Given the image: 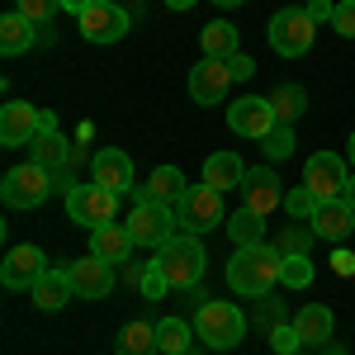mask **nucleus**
<instances>
[{
	"label": "nucleus",
	"mask_w": 355,
	"mask_h": 355,
	"mask_svg": "<svg viewBox=\"0 0 355 355\" xmlns=\"http://www.w3.org/2000/svg\"><path fill=\"white\" fill-rule=\"evenodd\" d=\"M284 270V251L275 242H256V246H237V256L227 261V289L242 299H266Z\"/></svg>",
	"instance_id": "nucleus-1"
},
{
	"label": "nucleus",
	"mask_w": 355,
	"mask_h": 355,
	"mask_svg": "<svg viewBox=\"0 0 355 355\" xmlns=\"http://www.w3.org/2000/svg\"><path fill=\"white\" fill-rule=\"evenodd\" d=\"M33 38H38V33H33V19H24L19 10L0 19V53H5V57L28 53V48H33Z\"/></svg>",
	"instance_id": "nucleus-27"
},
{
	"label": "nucleus",
	"mask_w": 355,
	"mask_h": 355,
	"mask_svg": "<svg viewBox=\"0 0 355 355\" xmlns=\"http://www.w3.org/2000/svg\"><path fill=\"white\" fill-rule=\"evenodd\" d=\"M232 67L218 62V57H204L199 67H190V100L194 105H223L227 90H232Z\"/></svg>",
	"instance_id": "nucleus-11"
},
{
	"label": "nucleus",
	"mask_w": 355,
	"mask_h": 355,
	"mask_svg": "<svg viewBox=\"0 0 355 355\" xmlns=\"http://www.w3.org/2000/svg\"><path fill=\"white\" fill-rule=\"evenodd\" d=\"M270 346H275V355H299V346H303L299 327H289V322H279V327L270 331Z\"/></svg>",
	"instance_id": "nucleus-36"
},
{
	"label": "nucleus",
	"mask_w": 355,
	"mask_h": 355,
	"mask_svg": "<svg viewBox=\"0 0 355 355\" xmlns=\"http://www.w3.org/2000/svg\"><path fill=\"white\" fill-rule=\"evenodd\" d=\"M261 147H266V157L279 162V157H294V123H275L270 133L261 137Z\"/></svg>",
	"instance_id": "nucleus-32"
},
{
	"label": "nucleus",
	"mask_w": 355,
	"mask_h": 355,
	"mask_svg": "<svg viewBox=\"0 0 355 355\" xmlns=\"http://www.w3.org/2000/svg\"><path fill=\"white\" fill-rule=\"evenodd\" d=\"M294 327H299L303 346H327L331 341V308H322V303H308V308H299V318H294Z\"/></svg>",
	"instance_id": "nucleus-23"
},
{
	"label": "nucleus",
	"mask_w": 355,
	"mask_h": 355,
	"mask_svg": "<svg viewBox=\"0 0 355 355\" xmlns=\"http://www.w3.org/2000/svg\"><path fill=\"white\" fill-rule=\"evenodd\" d=\"M303 185L318 194V199H341L346 185H351L346 157H336V152H313L308 166H303Z\"/></svg>",
	"instance_id": "nucleus-9"
},
{
	"label": "nucleus",
	"mask_w": 355,
	"mask_h": 355,
	"mask_svg": "<svg viewBox=\"0 0 355 355\" xmlns=\"http://www.w3.org/2000/svg\"><path fill=\"white\" fill-rule=\"evenodd\" d=\"M137 284H142V299H152V303H157V299H166V294H171V279H166V275L157 270V266H147Z\"/></svg>",
	"instance_id": "nucleus-37"
},
{
	"label": "nucleus",
	"mask_w": 355,
	"mask_h": 355,
	"mask_svg": "<svg viewBox=\"0 0 355 355\" xmlns=\"http://www.w3.org/2000/svg\"><path fill=\"white\" fill-rule=\"evenodd\" d=\"M62 5H67V15H76V19H81V15L90 10V5H95V0H62Z\"/></svg>",
	"instance_id": "nucleus-41"
},
{
	"label": "nucleus",
	"mask_w": 355,
	"mask_h": 355,
	"mask_svg": "<svg viewBox=\"0 0 355 355\" xmlns=\"http://www.w3.org/2000/svg\"><path fill=\"white\" fill-rule=\"evenodd\" d=\"M38 133H43V110H33L28 100H10L0 110V142L5 147H28Z\"/></svg>",
	"instance_id": "nucleus-14"
},
{
	"label": "nucleus",
	"mask_w": 355,
	"mask_h": 355,
	"mask_svg": "<svg viewBox=\"0 0 355 355\" xmlns=\"http://www.w3.org/2000/svg\"><path fill=\"white\" fill-rule=\"evenodd\" d=\"M227 67H232V76H237V81H246V76H256V62H251V57H246V53L227 57Z\"/></svg>",
	"instance_id": "nucleus-39"
},
{
	"label": "nucleus",
	"mask_w": 355,
	"mask_h": 355,
	"mask_svg": "<svg viewBox=\"0 0 355 355\" xmlns=\"http://www.w3.org/2000/svg\"><path fill=\"white\" fill-rule=\"evenodd\" d=\"M157 327L152 322H128V327L114 336V355H157Z\"/></svg>",
	"instance_id": "nucleus-26"
},
{
	"label": "nucleus",
	"mask_w": 355,
	"mask_h": 355,
	"mask_svg": "<svg viewBox=\"0 0 355 355\" xmlns=\"http://www.w3.org/2000/svg\"><path fill=\"white\" fill-rule=\"evenodd\" d=\"M194 331H199V341L204 346H214V351H232L237 341L246 336V318L237 303H199V313H194Z\"/></svg>",
	"instance_id": "nucleus-3"
},
{
	"label": "nucleus",
	"mask_w": 355,
	"mask_h": 355,
	"mask_svg": "<svg viewBox=\"0 0 355 355\" xmlns=\"http://www.w3.org/2000/svg\"><path fill=\"white\" fill-rule=\"evenodd\" d=\"M152 266L171 279V289H199V279H204V246L194 232H175L166 246H157V256H152Z\"/></svg>",
	"instance_id": "nucleus-2"
},
{
	"label": "nucleus",
	"mask_w": 355,
	"mask_h": 355,
	"mask_svg": "<svg viewBox=\"0 0 355 355\" xmlns=\"http://www.w3.org/2000/svg\"><path fill=\"white\" fill-rule=\"evenodd\" d=\"M185 355H190V351H185Z\"/></svg>",
	"instance_id": "nucleus-48"
},
{
	"label": "nucleus",
	"mask_w": 355,
	"mask_h": 355,
	"mask_svg": "<svg viewBox=\"0 0 355 355\" xmlns=\"http://www.w3.org/2000/svg\"><path fill=\"white\" fill-rule=\"evenodd\" d=\"M67 214H71V223H81V227H105V223H114V214H119V194L105 190V185H95V180L71 185V190H67Z\"/></svg>",
	"instance_id": "nucleus-6"
},
{
	"label": "nucleus",
	"mask_w": 355,
	"mask_h": 355,
	"mask_svg": "<svg viewBox=\"0 0 355 355\" xmlns=\"http://www.w3.org/2000/svg\"><path fill=\"white\" fill-rule=\"evenodd\" d=\"M242 180H246V162L237 152H214V157L204 162V185H214L218 194L242 190Z\"/></svg>",
	"instance_id": "nucleus-20"
},
{
	"label": "nucleus",
	"mask_w": 355,
	"mask_h": 355,
	"mask_svg": "<svg viewBox=\"0 0 355 355\" xmlns=\"http://www.w3.org/2000/svg\"><path fill=\"white\" fill-rule=\"evenodd\" d=\"M67 279H71V294L76 299H105L114 294V266L100 261V256H81L67 266Z\"/></svg>",
	"instance_id": "nucleus-13"
},
{
	"label": "nucleus",
	"mask_w": 355,
	"mask_h": 355,
	"mask_svg": "<svg viewBox=\"0 0 355 355\" xmlns=\"http://www.w3.org/2000/svg\"><path fill=\"white\" fill-rule=\"evenodd\" d=\"M270 48L279 57H303L308 48H313V33H318V24H313V15L308 10H279V15H270Z\"/></svg>",
	"instance_id": "nucleus-7"
},
{
	"label": "nucleus",
	"mask_w": 355,
	"mask_h": 355,
	"mask_svg": "<svg viewBox=\"0 0 355 355\" xmlns=\"http://www.w3.org/2000/svg\"><path fill=\"white\" fill-rule=\"evenodd\" d=\"M95 5H114V0H95Z\"/></svg>",
	"instance_id": "nucleus-46"
},
{
	"label": "nucleus",
	"mask_w": 355,
	"mask_h": 355,
	"mask_svg": "<svg viewBox=\"0 0 355 355\" xmlns=\"http://www.w3.org/2000/svg\"><path fill=\"white\" fill-rule=\"evenodd\" d=\"M327 355H346V351H327Z\"/></svg>",
	"instance_id": "nucleus-47"
},
{
	"label": "nucleus",
	"mask_w": 355,
	"mask_h": 355,
	"mask_svg": "<svg viewBox=\"0 0 355 355\" xmlns=\"http://www.w3.org/2000/svg\"><path fill=\"white\" fill-rule=\"evenodd\" d=\"M279 284H284L289 294H294V289H308V284H313V261H308V256H284Z\"/></svg>",
	"instance_id": "nucleus-31"
},
{
	"label": "nucleus",
	"mask_w": 355,
	"mask_h": 355,
	"mask_svg": "<svg viewBox=\"0 0 355 355\" xmlns=\"http://www.w3.org/2000/svg\"><path fill=\"white\" fill-rule=\"evenodd\" d=\"M133 237H128V227H119V223H105V227H90V256H100V261H128V251H133Z\"/></svg>",
	"instance_id": "nucleus-21"
},
{
	"label": "nucleus",
	"mask_w": 355,
	"mask_h": 355,
	"mask_svg": "<svg viewBox=\"0 0 355 355\" xmlns=\"http://www.w3.org/2000/svg\"><path fill=\"white\" fill-rule=\"evenodd\" d=\"M57 190V175L53 171H43V166H10L5 171V180H0V199L10 204V209H38L48 194Z\"/></svg>",
	"instance_id": "nucleus-5"
},
{
	"label": "nucleus",
	"mask_w": 355,
	"mask_h": 355,
	"mask_svg": "<svg viewBox=\"0 0 355 355\" xmlns=\"http://www.w3.org/2000/svg\"><path fill=\"white\" fill-rule=\"evenodd\" d=\"M341 199H351V204H355V175H351V185H346V194H341Z\"/></svg>",
	"instance_id": "nucleus-44"
},
{
	"label": "nucleus",
	"mask_w": 355,
	"mask_h": 355,
	"mask_svg": "<svg viewBox=\"0 0 355 355\" xmlns=\"http://www.w3.org/2000/svg\"><path fill=\"white\" fill-rule=\"evenodd\" d=\"M67 157H71V142L62 133H38L33 142H28V162L43 166V171H67Z\"/></svg>",
	"instance_id": "nucleus-22"
},
{
	"label": "nucleus",
	"mask_w": 355,
	"mask_h": 355,
	"mask_svg": "<svg viewBox=\"0 0 355 355\" xmlns=\"http://www.w3.org/2000/svg\"><path fill=\"white\" fill-rule=\"evenodd\" d=\"M190 336H194V322H185V318H162L157 322V346L166 355H185L190 351Z\"/></svg>",
	"instance_id": "nucleus-29"
},
{
	"label": "nucleus",
	"mask_w": 355,
	"mask_h": 355,
	"mask_svg": "<svg viewBox=\"0 0 355 355\" xmlns=\"http://www.w3.org/2000/svg\"><path fill=\"white\" fill-rule=\"evenodd\" d=\"M318 204H322V199L308 190V185H294V190L284 194V214H289V218H313V214H318Z\"/></svg>",
	"instance_id": "nucleus-33"
},
{
	"label": "nucleus",
	"mask_w": 355,
	"mask_h": 355,
	"mask_svg": "<svg viewBox=\"0 0 355 355\" xmlns=\"http://www.w3.org/2000/svg\"><path fill=\"white\" fill-rule=\"evenodd\" d=\"M76 24H81L85 43H119V38L133 28V15H128V10H119V5H90Z\"/></svg>",
	"instance_id": "nucleus-12"
},
{
	"label": "nucleus",
	"mask_w": 355,
	"mask_h": 355,
	"mask_svg": "<svg viewBox=\"0 0 355 355\" xmlns=\"http://www.w3.org/2000/svg\"><path fill=\"white\" fill-rule=\"evenodd\" d=\"M214 5H223V10H237V5H242V0H214Z\"/></svg>",
	"instance_id": "nucleus-45"
},
{
	"label": "nucleus",
	"mask_w": 355,
	"mask_h": 355,
	"mask_svg": "<svg viewBox=\"0 0 355 355\" xmlns=\"http://www.w3.org/2000/svg\"><path fill=\"white\" fill-rule=\"evenodd\" d=\"M15 10H19L24 19H33V24H48L57 10H62V0H19Z\"/></svg>",
	"instance_id": "nucleus-35"
},
{
	"label": "nucleus",
	"mask_w": 355,
	"mask_h": 355,
	"mask_svg": "<svg viewBox=\"0 0 355 355\" xmlns=\"http://www.w3.org/2000/svg\"><path fill=\"white\" fill-rule=\"evenodd\" d=\"M331 28H336L341 38H355V0H341V5H336V15H331Z\"/></svg>",
	"instance_id": "nucleus-38"
},
{
	"label": "nucleus",
	"mask_w": 355,
	"mask_h": 355,
	"mask_svg": "<svg viewBox=\"0 0 355 355\" xmlns=\"http://www.w3.org/2000/svg\"><path fill=\"white\" fill-rule=\"evenodd\" d=\"M166 5H171V10H175V15H185V10H194V5H199V0H166Z\"/></svg>",
	"instance_id": "nucleus-42"
},
{
	"label": "nucleus",
	"mask_w": 355,
	"mask_h": 355,
	"mask_svg": "<svg viewBox=\"0 0 355 355\" xmlns=\"http://www.w3.org/2000/svg\"><path fill=\"white\" fill-rule=\"evenodd\" d=\"M308 242H313V227H308V232H299L294 223H289V227L275 237V246H279L284 256H308Z\"/></svg>",
	"instance_id": "nucleus-34"
},
{
	"label": "nucleus",
	"mask_w": 355,
	"mask_h": 355,
	"mask_svg": "<svg viewBox=\"0 0 355 355\" xmlns=\"http://www.w3.org/2000/svg\"><path fill=\"white\" fill-rule=\"evenodd\" d=\"M308 227H313V237H322V242H346L355 232V204L351 199H322L318 214L308 218Z\"/></svg>",
	"instance_id": "nucleus-15"
},
{
	"label": "nucleus",
	"mask_w": 355,
	"mask_h": 355,
	"mask_svg": "<svg viewBox=\"0 0 355 355\" xmlns=\"http://www.w3.org/2000/svg\"><path fill=\"white\" fill-rule=\"evenodd\" d=\"M48 270V261H43V251L38 246H15L5 261H0V284L5 289H33L38 279Z\"/></svg>",
	"instance_id": "nucleus-16"
},
{
	"label": "nucleus",
	"mask_w": 355,
	"mask_h": 355,
	"mask_svg": "<svg viewBox=\"0 0 355 355\" xmlns=\"http://www.w3.org/2000/svg\"><path fill=\"white\" fill-rule=\"evenodd\" d=\"M270 110H275V123H294L308 110V90L303 85H279L270 95Z\"/></svg>",
	"instance_id": "nucleus-30"
},
{
	"label": "nucleus",
	"mask_w": 355,
	"mask_h": 355,
	"mask_svg": "<svg viewBox=\"0 0 355 355\" xmlns=\"http://www.w3.org/2000/svg\"><path fill=\"white\" fill-rule=\"evenodd\" d=\"M346 162L355 166V133H351V142H346Z\"/></svg>",
	"instance_id": "nucleus-43"
},
{
	"label": "nucleus",
	"mask_w": 355,
	"mask_h": 355,
	"mask_svg": "<svg viewBox=\"0 0 355 355\" xmlns=\"http://www.w3.org/2000/svg\"><path fill=\"white\" fill-rule=\"evenodd\" d=\"M242 209H251V214H275L279 204H284V190H279V175H275L270 166H256V171H246V180H242Z\"/></svg>",
	"instance_id": "nucleus-17"
},
{
	"label": "nucleus",
	"mask_w": 355,
	"mask_h": 355,
	"mask_svg": "<svg viewBox=\"0 0 355 355\" xmlns=\"http://www.w3.org/2000/svg\"><path fill=\"white\" fill-rule=\"evenodd\" d=\"M303 10L313 15V24H322V19H331V15H336V5H331V0H313V5H303Z\"/></svg>",
	"instance_id": "nucleus-40"
},
{
	"label": "nucleus",
	"mask_w": 355,
	"mask_h": 355,
	"mask_svg": "<svg viewBox=\"0 0 355 355\" xmlns=\"http://www.w3.org/2000/svg\"><path fill=\"white\" fill-rule=\"evenodd\" d=\"M175 223H180V232H194V237H204V232H214L218 223H227L223 214V194L214 185H190V190L175 199Z\"/></svg>",
	"instance_id": "nucleus-4"
},
{
	"label": "nucleus",
	"mask_w": 355,
	"mask_h": 355,
	"mask_svg": "<svg viewBox=\"0 0 355 355\" xmlns=\"http://www.w3.org/2000/svg\"><path fill=\"white\" fill-rule=\"evenodd\" d=\"M123 227H128V237H133L137 246H166L175 232H180L175 209H171V204H152V199L133 204V218L123 223Z\"/></svg>",
	"instance_id": "nucleus-8"
},
{
	"label": "nucleus",
	"mask_w": 355,
	"mask_h": 355,
	"mask_svg": "<svg viewBox=\"0 0 355 355\" xmlns=\"http://www.w3.org/2000/svg\"><path fill=\"white\" fill-rule=\"evenodd\" d=\"M185 190H190V185H185L180 166H157V171H152L142 185H133L137 204H142V199H152V204H171V209H175V199H180Z\"/></svg>",
	"instance_id": "nucleus-19"
},
{
	"label": "nucleus",
	"mask_w": 355,
	"mask_h": 355,
	"mask_svg": "<svg viewBox=\"0 0 355 355\" xmlns=\"http://www.w3.org/2000/svg\"><path fill=\"white\" fill-rule=\"evenodd\" d=\"M227 128L237 137H251V142H261V137L275 128V110H270V95L261 100V95H242V100H232L227 105Z\"/></svg>",
	"instance_id": "nucleus-10"
},
{
	"label": "nucleus",
	"mask_w": 355,
	"mask_h": 355,
	"mask_svg": "<svg viewBox=\"0 0 355 355\" xmlns=\"http://www.w3.org/2000/svg\"><path fill=\"white\" fill-rule=\"evenodd\" d=\"M28 299H33V308H43V313H57L62 303L71 299V279H67V270H43V279L28 289Z\"/></svg>",
	"instance_id": "nucleus-24"
},
{
	"label": "nucleus",
	"mask_w": 355,
	"mask_h": 355,
	"mask_svg": "<svg viewBox=\"0 0 355 355\" xmlns=\"http://www.w3.org/2000/svg\"><path fill=\"white\" fill-rule=\"evenodd\" d=\"M90 171H95V185H105V190H114V194L133 190V157L119 152V147L95 152V157H90Z\"/></svg>",
	"instance_id": "nucleus-18"
},
{
	"label": "nucleus",
	"mask_w": 355,
	"mask_h": 355,
	"mask_svg": "<svg viewBox=\"0 0 355 355\" xmlns=\"http://www.w3.org/2000/svg\"><path fill=\"white\" fill-rule=\"evenodd\" d=\"M199 43H204V57H218V62H227V57L242 53V43H237V24H227V19H214V24H204Z\"/></svg>",
	"instance_id": "nucleus-25"
},
{
	"label": "nucleus",
	"mask_w": 355,
	"mask_h": 355,
	"mask_svg": "<svg viewBox=\"0 0 355 355\" xmlns=\"http://www.w3.org/2000/svg\"><path fill=\"white\" fill-rule=\"evenodd\" d=\"M227 237L237 246H256V242H266V218L261 214H251V209H242V214H227Z\"/></svg>",
	"instance_id": "nucleus-28"
}]
</instances>
